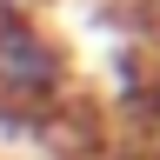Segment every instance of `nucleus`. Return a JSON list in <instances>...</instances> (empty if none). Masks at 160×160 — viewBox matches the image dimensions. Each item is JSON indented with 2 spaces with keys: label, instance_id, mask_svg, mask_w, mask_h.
Here are the masks:
<instances>
[{
  "label": "nucleus",
  "instance_id": "obj_1",
  "mask_svg": "<svg viewBox=\"0 0 160 160\" xmlns=\"http://www.w3.org/2000/svg\"><path fill=\"white\" fill-rule=\"evenodd\" d=\"M67 93V47L33 13L0 7V100L7 107H53Z\"/></svg>",
  "mask_w": 160,
  "mask_h": 160
}]
</instances>
